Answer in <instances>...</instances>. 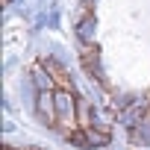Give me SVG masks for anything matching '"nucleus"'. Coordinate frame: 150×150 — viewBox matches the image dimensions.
Listing matches in <instances>:
<instances>
[{"mask_svg":"<svg viewBox=\"0 0 150 150\" xmlns=\"http://www.w3.org/2000/svg\"><path fill=\"white\" fill-rule=\"evenodd\" d=\"M35 112H38V118H41V124L44 127H50V129H56L59 127V109H56V91H50V88H44V91H38V97H35Z\"/></svg>","mask_w":150,"mask_h":150,"instance_id":"1","label":"nucleus"},{"mask_svg":"<svg viewBox=\"0 0 150 150\" xmlns=\"http://www.w3.org/2000/svg\"><path fill=\"white\" fill-rule=\"evenodd\" d=\"M41 65H44V71H47V77H50V83L59 88V91H71V94H77V88H74V80H71V74L59 65V62H53V59H41Z\"/></svg>","mask_w":150,"mask_h":150,"instance_id":"2","label":"nucleus"},{"mask_svg":"<svg viewBox=\"0 0 150 150\" xmlns=\"http://www.w3.org/2000/svg\"><path fill=\"white\" fill-rule=\"evenodd\" d=\"M80 59H83V68L91 74V77L100 80V71H97V44H86V47H80Z\"/></svg>","mask_w":150,"mask_h":150,"instance_id":"3","label":"nucleus"},{"mask_svg":"<svg viewBox=\"0 0 150 150\" xmlns=\"http://www.w3.org/2000/svg\"><path fill=\"white\" fill-rule=\"evenodd\" d=\"M86 138H88V147H106L112 141L109 129H97V127H88L86 129Z\"/></svg>","mask_w":150,"mask_h":150,"instance_id":"4","label":"nucleus"},{"mask_svg":"<svg viewBox=\"0 0 150 150\" xmlns=\"http://www.w3.org/2000/svg\"><path fill=\"white\" fill-rule=\"evenodd\" d=\"M144 118H147V124H150V106H147V112H144Z\"/></svg>","mask_w":150,"mask_h":150,"instance_id":"5","label":"nucleus"}]
</instances>
